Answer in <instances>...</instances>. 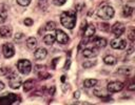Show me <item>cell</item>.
Wrapping results in <instances>:
<instances>
[{
	"instance_id": "cell-12",
	"label": "cell",
	"mask_w": 135,
	"mask_h": 105,
	"mask_svg": "<svg viewBox=\"0 0 135 105\" xmlns=\"http://www.w3.org/2000/svg\"><path fill=\"white\" fill-rule=\"evenodd\" d=\"M48 55V51L45 48H38L37 50H35L34 52V57L37 59V60H43Z\"/></svg>"
},
{
	"instance_id": "cell-37",
	"label": "cell",
	"mask_w": 135,
	"mask_h": 105,
	"mask_svg": "<svg viewBox=\"0 0 135 105\" xmlns=\"http://www.w3.org/2000/svg\"><path fill=\"white\" fill-rule=\"evenodd\" d=\"M70 64H71V60L69 59V60L67 61L66 65H64V69H69V68H70Z\"/></svg>"
},
{
	"instance_id": "cell-31",
	"label": "cell",
	"mask_w": 135,
	"mask_h": 105,
	"mask_svg": "<svg viewBox=\"0 0 135 105\" xmlns=\"http://www.w3.org/2000/svg\"><path fill=\"white\" fill-rule=\"evenodd\" d=\"M24 24H25L26 26H31V25H33V20H32L31 18H26V19L24 20Z\"/></svg>"
},
{
	"instance_id": "cell-29",
	"label": "cell",
	"mask_w": 135,
	"mask_h": 105,
	"mask_svg": "<svg viewBox=\"0 0 135 105\" xmlns=\"http://www.w3.org/2000/svg\"><path fill=\"white\" fill-rule=\"evenodd\" d=\"M94 95L97 96V97H100V98H104L105 97V95L102 94V90H99V89H95L94 90Z\"/></svg>"
},
{
	"instance_id": "cell-32",
	"label": "cell",
	"mask_w": 135,
	"mask_h": 105,
	"mask_svg": "<svg viewBox=\"0 0 135 105\" xmlns=\"http://www.w3.org/2000/svg\"><path fill=\"white\" fill-rule=\"evenodd\" d=\"M93 65H95V62H84L83 63V66L84 67H86V68H88V67H91V66H93Z\"/></svg>"
},
{
	"instance_id": "cell-1",
	"label": "cell",
	"mask_w": 135,
	"mask_h": 105,
	"mask_svg": "<svg viewBox=\"0 0 135 105\" xmlns=\"http://www.w3.org/2000/svg\"><path fill=\"white\" fill-rule=\"evenodd\" d=\"M76 13L72 12V11H68V12H63L60 15V22L64 28L69 29V30H73L76 25Z\"/></svg>"
},
{
	"instance_id": "cell-40",
	"label": "cell",
	"mask_w": 135,
	"mask_h": 105,
	"mask_svg": "<svg viewBox=\"0 0 135 105\" xmlns=\"http://www.w3.org/2000/svg\"><path fill=\"white\" fill-rule=\"evenodd\" d=\"M133 50H134V47H133V46H131V47H130V48L128 49L127 54H129V55H130V54H132V52H133Z\"/></svg>"
},
{
	"instance_id": "cell-38",
	"label": "cell",
	"mask_w": 135,
	"mask_h": 105,
	"mask_svg": "<svg viewBox=\"0 0 135 105\" xmlns=\"http://www.w3.org/2000/svg\"><path fill=\"white\" fill-rule=\"evenodd\" d=\"M79 96H80V91H75V93H74V98H75V99H78Z\"/></svg>"
},
{
	"instance_id": "cell-21",
	"label": "cell",
	"mask_w": 135,
	"mask_h": 105,
	"mask_svg": "<svg viewBox=\"0 0 135 105\" xmlns=\"http://www.w3.org/2000/svg\"><path fill=\"white\" fill-rule=\"evenodd\" d=\"M97 82L98 81L96 80V79H87V80H85V82H84V85H85V87L90 88V87L95 86L97 84Z\"/></svg>"
},
{
	"instance_id": "cell-24",
	"label": "cell",
	"mask_w": 135,
	"mask_h": 105,
	"mask_svg": "<svg viewBox=\"0 0 135 105\" xmlns=\"http://www.w3.org/2000/svg\"><path fill=\"white\" fill-rule=\"evenodd\" d=\"M131 71V68L130 67H125V68H119L118 70H117V73L118 74H122V75H127V74H129Z\"/></svg>"
},
{
	"instance_id": "cell-9",
	"label": "cell",
	"mask_w": 135,
	"mask_h": 105,
	"mask_svg": "<svg viewBox=\"0 0 135 105\" xmlns=\"http://www.w3.org/2000/svg\"><path fill=\"white\" fill-rule=\"evenodd\" d=\"M111 46L115 49H125L127 47V42L124 39H120L119 37H117L116 39H113L111 41Z\"/></svg>"
},
{
	"instance_id": "cell-13",
	"label": "cell",
	"mask_w": 135,
	"mask_h": 105,
	"mask_svg": "<svg viewBox=\"0 0 135 105\" xmlns=\"http://www.w3.org/2000/svg\"><path fill=\"white\" fill-rule=\"evenodd\" d=\"M12 36V29L10 28V26H1L0 28V37L2 38H9Z\"/></svg>"
},
{
	"instance_id": "cell-14",
	"label": "cell",
	"mask_w": 135,
	"mask_h": 105,
	"mask_svg": "<svg viewBox=\"0 0 135 105\" xmlns=\"http://www.w3.org/2000/svg\"><path fill=\"white\" fill-rule=\"evenodd\" d=\"M92 42L94 43V45H95V46H97V47H99V48L104 47V46L107 45V40H105L104 38H100V37L95 38Z\"/></svg>"
},
{
	"instance_id": "cell-23",
	"label": "cell",
	"mask_w": 135,
	"mask_h": 105,
	"mask_svg": "<svg viewBox=\"0 0 135 105\" xmlns=\"http://www.w3.org/2000/svg\"><path fill=\"white\" fill-rule=\"evenodd\" d=\"M55 29H56V23L53 22V21L48 22L46 25H45V30L46 31H53V30H55Z\"/></svg>"
},
{
	"instance_id": "cell-42",
	"label": "cell",
	"mask_w": 135,
	"mask_h": 105,
	"mask_svg": "<svg viewBox=\"0 0 135 105\" xmlns=\"http://www.w3.org/2000/svg\"><path fill=\"white\" fill-rule=\"evenodd\" d=\"M3 88H4V84H3V82L0 81V90H2Z\"/></svg>"
},
{
	"instance_id": "cell-10",
	"label": "cell",
	"mask_w": 135,
	"mask_h": 105,
	"mask_svg": "<svg viewBox=\"0 0 135 105\" xmlns=\"http://www.w3.org/2000/svg\"><path fill=\"white\" fill-rule=\"evenodd\" d=\"M112 32H113V34H114L116 37L121 36V35L124 34V32H125V25H124L122 23H120V22H116V23L112 26Z\"/></svg>"
},
{
	"instance_id": "cell-3",
	"label": "cell",
	"mask_w": 135,
	"mask_h": 105,
	"mask_svg": "<svg viewBox=\"0 0 135 105\" xmlns=\"http://www.w3.org/2000/svg\"><path fill=\"white\" fill-rule=\"evenodd\" d=\"M17 67H18V70L23 74V75H29L31 69H32V64L29 60H19L18 63H17Z\"/></svg>"
},
{
	"instance_id": "cell-18",
	"label": "cell",
	"mask_w": 135,
	"mask_h": 105,
	"mask_svg": "<svg viewBox=\"0 0 135 105\" xmlns=\"http://www.w3.org/2000/svg\"><path fill=\"white\" fill-rule=\"evenodd\" d=\"M26 46H28L30 49H34L37 46V40H36V38H34V37L28 38V40H26Z\"/></svg>"
},
{
	"instance_id": "cell-25",
	"label": "cell",
	"mask_w": 135,
	"mask_h": 105,
	"mask_svg": "<svg viewBox=\"0 0 135 105\" xmlns=\"http://www.w3.org/2000/svg\"><path fill=\"white\" fill-rule=\"evenodd\" d=\"M17 2H18V4H20L22 6H26L31 3V0H17Z\"/></svg>"
},
{
	"instance_id": "cell-27",
	"label": "cell",
	"mask_w": 135,
	"mask_h": 105,
	"mask_svg": "<svg viewBox=\"0 0 135 105\" xmlns=\"http://www.w3.org/2000/svg\"><path fill=\"white\" fill-rule=\"evenodd\" d=\"M128 38L131 40V41H134L135 40V34H134V29H131L130 33L128 34Z\"/></svg>"
},
{
	"instance_id": "cell-22",
	"label": "cell",
	"mask_w": 135,
	"mask_h": 105,
	"mask_svg": "<svg viewBox=\"0 0 135 105\" xmlns=\"http://www.w3.org/2000/svg\"><path fill=\"white\" fill-rule=\"evenodd\" d=\"M133 11H134L133 6H130V5H126V6L124 8L122 14H124V16H125V17H130V16H131V15L133 14Z\"/></svg>"
},
{
	"instance_id": "cell-33",
	"label": "cell",
	"mask_w": 135,
	"mask_h": 105,
	"mask_svg": "<svg viewBox=\"0 0 135 105\" xmlns=\"http://www.w3.org/2000/svg\"><path fill=\"white\" fill-rule=\"evenodd\" d=\"M23 37H24V35H23L22 33H18V34L15 35V38H14V39H15V41H19V40L22 39Z\"/></svg>"
},
{
	"instance_id": "cell-35",
	"label": "cell",
	"mask_w": 135,
	"mask_h": 105,
	"mask_svg": "<svg viewBox=\"0 0 135 105\" xmlns=\"http://www.w3.org/2000/svg\"><path fill=\"white\" fill-rule=\"evenodd\" d=\"M69 89H70V85L68 83H63L62 84V90L63 91H68Z\"/></svg>"
},
{
	"instance_id": "cell-15",
	"label": "cell",
	"mask_w": 135,
	"mask_h": 105,
	"mask_svg": "<svg viewBox=\"0 0 135 105\" xmlns=\"http://www.w3.org/2000/svg\"><path fill=\"white\" fill-rule=\"evenodd\" d=\"M8 17V9L4 4L0 5V22H4Z\"/></svg>"
},
{
	"instance_id": "cell-19",
	"label": "cell",
	"mask_w": 135,
	"mask_h": 105,
	"mask_svg": "<svg viewBox=\"0 0 135 105\" xmlns=\"http://www.w3.org/2000/svg\"><path fill=\"white\" fill-rule=\"evenodd\" d=\"M33 87H34V80H28V81H25L24 84H23V90L25 93L30 91Z\"/></svg>"
},
{
	"instance_id": "cell-5",
	"label": "cell",
	"mask_w": 135,
	"mask_h": 105,
	"mask_svg": "<svg viewBox=\"0 0 135 105\" xmlns=\"http://www.w3.org/2000/svg\"><path fill=\"white\" fill-rule=\"evenodd\" d=\"M2 51L5 58H12L15 55V48L12 43H5L2 46Z\"/></svg>"
},
{
	"instance_id": "cell-11",
	"label": "cell",
	"mask_w": 135,
	"mask_h": 105,
	"mask_svg": "<svg viewBox=\"0 0 135 105\" xmlns=\"http://www.w3.org/2000/svg\"><path fill=\"white\" fill-rule=\"evenodd\" d=\"M98 55V50L97 48H86L83 51V56L86 58H93Z\"/></svg>"
},
{
	"instance_id": "cell-6",
	"label": "cell",
	"mask_w": 135,
	"mask_h": 105,
	"mask_svg": "<svg viewBox=\"0 0 135 105\" xmlns=\"http://www.w3.org/2000/svg\"><path fill=\"white\" fill-rule=\"evenodd\" d=\"M124 88V84L119 81H114V82H110L107 86V89L109 93H116V91H120Z\"/></svg>"
},
{
	"instance_id": "cell-26",
	"label": "cell",
	"mask_w": 135,
	"mask_h": 105,
	"mask_svg": "<svg viewBox=\"0 0 135 105\" xmlns=\"http://www.w3.org/2000/svg\"><path fill=\"white\" fill-rule=\"evenodd\" d=\"M67 2V0H53V3L55 5H63Z\"/></svg>"
},
{
	"instance_id": "cell-34",
	"label": "cell",
	"mask_w": 135,
	"mask_h": 105,
	"mask_svg": "<svg viewBox=\"0 0 135 105\" xmlns=\"http://www.w3.org/2000/svg\"><path fill=\"white\" fill-rule=\"evenodd\" d=\"M59 60H60L59 58H55V59H54V60H53V64H52V68H54V69H55V68H56V64H57V63L59 62Z\"/></svg>"
},
{
	"instance_id": "cell-39",
	"label": "cell",
	"mask_w": 135,
	"mask_h": 105,
	"mask_svg": "<svg viewBox=\"0 0 135 105\" xmlns=\"http://www.w3.org/2000/svg\"><path fill=\"white\" fill-rule=\"evenodd\" d=\"M55 93V86H52V88H50V95H54Z\"/></svg>"
},
{
	"instance_id": "cell-4",
	"label": "cell",
	"mask_w": 135,
	"mask_h": 105,
	"mask_svg": "<svg viewBox=\"0 0 135 105\" xmlns=\"http://www.w3.org/2000/svg\"><path fill=\"white\" fill-rule=\"evenodd\" d=\"M8 80H9V84L13 89H17L20 87L21 85V78L16 74V73H12L11 75L8 76Z\"/></svg>"
},
{
	"instance_id": "cell-2",
	"label": "cell",
	"mask_w": 135,
	"mask_h": 105,
	"mask_svg": "<svg viewBox=\"0 0 135 105\" xmlns=\"http://www.w3.org/2000/svg\"><path fill=\"white\" fill-rule=\"evenodd\" d=\"M114 9L110 5H103L101 6L98 12H97V16L103 20H109V19H112L113 16H114Z\"/></svg>"
},
{
	"instance_id": "cell-20",
	"label": "cell",
	"mask_w": 135,
	"mask_h": 105,
	"mask_svg": "<svg viewBox=\"0 0 135 105\" xmlns=\"http://www.w3.org/2000/svg\"><path fill=\"white\" fill-rule=\"evenodd\" d=\"M103 62H104L105 64H108V65H114V64H116L117 60H116V58L113 57V56H105L104 59H103Z\"/></svg>"
},
{
	"instance_id": "cell-8",
	"label": "cell",
	"mask_w": 135,
	"mask_h": 105,
	"mask_svg": "<svg viewBox=\"0 0 135 105\" xmlns=\"http://www.w3.org/2000/svg\"><path fill=\"white\" fill-rule=\"evenodd\" d=\"M18 97L15 94H7L5 96L0 98V104H13L15 101H17Z\"/></svg>"
},
{
	"instance_id": "cell-41",
	"label": "cell",
	"mask_w": 135,
	"mask_h": 105,
	"mask_svg": "<svg viewBox=\"0 0 135 105\" xmlns=\"http://www.w3.org/2000/svg\"><path fill=\"white\" fill-rule=\"evenodd\" d=\"M134 88H135V84H131V85L128 87V89H130V90H134Z\"/></svg>"
},
{
	"instance_id": "cell-16",
	"label": "cell",
	"mask_w": 135,
	"mask_h": 105,
	"mask_svg": "<svg viewBox=\"0 0 135 105\" xmlns=\"http://www.w3.org/2000/svg\"><path fill=\"white\" fill-rule=\"evenodd\" d=\"M95 34V26L93 24H89L86 26V31H85V36L87 38H90L92 37L93 35Z\"/></svg>"
},
{
	"instance_id": "cell-36",
	"label": "cell",
	"mask_w": 135,
	"mask_h": 105,
	"mask_svg": "<svg viewBox=\"0 0 135 105\" xmlns=\"http://www.w3.org/2000/svg\"><path fill=\"white\" fill-rule=\"evenodd\" d=\"M48 78H50V75L49 74H39V79H48Z\"/></svg>"
},
{
	"instance_id": "cell-17",
	"label": "cell",
	"mask_w": 135,
	"mask_h": 105,
	"mask_svg": "<svg viewBox=\"0 0 135 105\" xmlns=\"http://www.w3.org/2000/svg\"><path fill=\"white\" fill-rule=\"evenodd\" d=\"M55 41V35L53 34H48L43 37V42L46 44V45H52Z\"/></svg>"
},
{
	"instance_id": "cell-43",
	"label": "cell",
	"mask_w": 135,
	"mask_h": 105,
	"mask_svg": "<svg viewBox=\"0 0 135 105\" xmlns=\"http://www.w3.org/2000/svg\"><path fill=\"white\" fill-rule=\"evenodd\" d=\"M64 79H66V77H64V76H63V77H62V78H61V81H62V82H63V81H64Z\"/></svg>"
},
{
	"instance_id": "cell-30",
	"label": "cell",
	"mask_w": 135,
	"mask_h": 105,
	"mask_svg": "<svg viewBox=\"0 0 135 105\" xmlns=\"http://www.w3.org/2000/svg\"><path fill=\"white\" fill-rule=\"evenodd\" d=\"M99 29L101 31H108L109 30V25H108L107 23H101V24H99Z\"/></svg>"
},
{
	"instance_id": "cell-28",
	"label": "cell",
	"mask_w": 135,
	"mask_h": 105,
	"mask_svg": "<svg viewBox=\"0 0 135 105\" xmlns=\"http://www.w3.org/2000/svg\"><path fill=\"white\" fill-rule=\"evenodd\" d=\"M10 71V68L9 67H2L1 69H0V75H2V76H7Z\"/></svg>"
},
{
	"instance_id": "cell-7",
	"label": "cell",
	"mask_w": 135,
	"mask_h": 105,
	"mask_svg": "<svg viewBox=\"0 0 135 105\" xmlns=\"http://www.w3.org/2000/svg\"><path fill=\"white\" fill-rule=\"evenodd\" d=\"M55 39H56L60 44H67V43L70 41L69 36H68L63 31H61V30H56Z\"/></svg>"
}]
</instances>
